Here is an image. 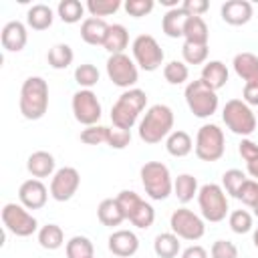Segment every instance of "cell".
I'll return each mask as SVG.
<instances>
[{
    "mask_svg": "<svg viewBox=\"0 0 258 258\" xmlns=\"http://www.w3.org/2000/svg\"><path fill=\"white\" fill-rule=\"evenodd\" d=\"M198 204L204 220L208 222H222L228 216V198L222 185L218 183H206L198 191Z\"/></svg>",
    "mask_w": 258,
    "mask_h": 258,
    "instance_id": "9c48e42d",
    "label": "cell"
},
{
    "mask_svg": "<svg viewBox=\"0 0 258 258\" xmlns=\"http://www.w3.org/2000/svg\"><path fill=\"white\" fill-rule=\"evenodd\" d=\"M147 105V93L141 89H127L125 93L119 95V99L115 101V105L111 107V121L113 127L119 129H129L137 123L139 113L145 109Z\"/></svg>",
    "mask_w": 258,
    "mask_h": 258,
    "instance_id": "3957f363",
    "label": "cell"
},
{
    "mask_svg": "<svg viewBox=\"0 0 258 258\" xmlns=\"http://www.w3.org/2000/svg\"><path fill=\"white\" fill-rule=\"evenodd\" d=\"M228 224L232 228V232L236 234H248L252 230V216L246 210H234L228 218Z\"/></svg>",
    "mask_w": 258,
    "mask_h": 258,
    "instance_id": "60d3db41",
    "label": "cell"
},
{
    "mask_svg": "<svg viewBox=\"0 0 258 258\" xmlns=\"http://www.w3.org/2000/svg\"><path fill=\"white\" fill-rule=\"evenodd\" d=\"M165 149H167V153L173 155V157H185V155L191 153L194 141H191L189 133L177 129V131H171V133L167 135V139H165Z\"/></svg>",
    "mask_w": 258,
    "mask_h": 258,
    "instance_id": "484cf974",
    "label": "cell"
},
{
    "mask_svg": "<svg viewBox=\"0 0 258 258\" xmlns=\"http://www.w3.org/2000/svg\"><path fill=\"white\" fill-rule=\"evenodd\" d=\"M194 151L198 155V159L202 161H218L224 151H226V141H224V131L214 125V123H206L198 129V135H196V145H194Z\"/></svg>",
    "mask_w": 258,
    "mask_h": 258,
    "instance_id": "52a82bcc",
    "label": "cell"
},
{
    "mask_svg": "<svg viewBox=\"0 0 258 258\" xmlns=\"http://www.w3.org/2000/svg\"><path fill=\"white\" fill-rule=\"evenodd\" d=\"M115 200H117V204H119L125 220H129L135 228L147 230L155 222V210H153V206L147 204L145 200H141L135 191L123 189V191H119V196Z\"/></svg>",
    "mask_w": 258,
    "mask_h": 258,
    "instance_id": "5b68a950",
    "label": "cell"
},
{
    "mask_svg": "<svg viewBox=\"0 0 258 258\" xmlns=\"http://www.w3.org/2000/svg\"><path fill=\"white\" fill-rule=\"evenodd\" d=\"M64 252H67V258H89V256H93L95 248L87 236H73L67 242Z\"/></svg>",
    "mask_w": 258,
    "mask_h": 258,
    "instance_id": "e575fe53",
    "label": "cell"
},
{
    "mask_svg": "<svg viewBox=\"0 0 258 258\" xmlns=\"http://www.w3.org/2000/svg\"><path fill=\"white\" fill-rule=\"evenodd\" d=\"M107 137H109V127H103V125H91L81 131V141L87 145L107 143Z\"/></svg>",
    "mask_w": 258,
    "mask_h": 258,
    "instance_id": "b9f144b4",
    "label": "cell"
},
{
    "mask_svg": "<svg viewBox=\"0 0 258 258\" xmlns=\"http://www.w3.org/2000/svg\"><path fill=\"white\" fill-rule=\"evenodd\" d=\"M131 48H133V58L139 64V69H143L147 73H153V71H157L161 67V62H163V50H161L159 42L151 34H139V36H135Z\"/></svg>",
    "mask_w": 258,
    "mask_h": 258,
    "instance_id": "8fae6325",
    "label": "cell"
},
{
    "mask_svg": "<svg viewBox=\"0 0 258 258\" xmlns=\"http://www.w3.org/2000/svg\"><path fill=\"white\" fill-rule=\"evenodd\" d=\"M183 38L185 42H191V44H208L210 30L206 20L202 16H189L183 26Z\"/></svg>",
    "mask_w": 258,
    "mask_h": 258,
    "instance_id": "83f0119b",
    "label": "cell"
},
{
    "mask_svg": "<svg viewBox=\"0 0 258 258\" xmlns=\"http://www.w3.org/2000/svg\"><path fill=\"white\" fill-rule=\"evenodd\" d=\"M212 258H238V248L230 240H216L210 248Z\"/></svg>",
    "mask_w": 258,
    "mask_h": 258,
    "instance_id": "f6af8a7d",
    "label": "cell"
},
{
    "mask_svg": "<svg viewBox=\"0 0 258 258\" xmlns=\"http://www.w3.org/2000/svg\"><path fill=\"white\" fill-rule=\"evenodd\" d=\"M107 30H109V24L103 20V18H95V16H89L83 20L81 24V38L87 42V44H93V46H103L105 42V36H107Z\"/></svg>",
    "mask_w": 258,
    "mask_h": 258,
    "instance_id": "44dd1931",
    "label": "cell"
},
{
    "mask_svg": "<svg viewBox=\"0 0 258 258\" xmlns=\"http://www.w3.org/2000/svg\"><path fill=\"white\" fill-rule=\"evenodd\" d=\"M56 12L62 22L75 24V22H81V18L85 14V6L79 0H60L56 6Z\"/></svg>",
    "mask_w": 258,
    "mask_h": 258,
    "instance_id": "836d02e7",
    "label": "cell"
},
{
    "mask_svg": "<svg viewBox=\"0 0 258 258\" xmlns=\"http://www.w3.org/2000/svg\"><path fill=\"white\" fill-rule=\"evenodd\" d=\"M131 143V131L129 129H119V127H109V137L107 145L113 149H125Z\"/></svg>",
    "mask_w": 258,
    "mask_h": 258,
    "instance_id": "ee69618b",
    "label": "cell"
},
{
    "mask_svg": "<svg viewBox=\"0 0 258 258\" xmlns=\"http://www.w3.org/2000/svg\"><path fill=\"white\" fill-rule=\"evenodd\" d=\"M222 20L230 26H242L252 18V4L248 0H228L222 4Z\"/></svg>",
    "mask_w": 258,
    "mask_h": 258,
    "instance_id": "d6986e66",
    "label": "cell"
},
{
    "mask_svg": "<svg viewBox=\"0 0 258 258\" xmlns=\"http://www.w3.org/2000/svg\"><path fill=\"white\" fill-rule=\"evenodd\" d=\"M183 97H185V103H187L189 111L200 119L212 117L218 111V105H220L218 93L214 89H210L202 79L187 83Z\"/></svg>",
    "mask_w": 258,
    "mask_h": 258,
    "instance_id": "8992f818",
    "label": "cell"
},
{
    "mask_svg": "<svg viewBox=\"0 0 258 258\" xmlns=\"http://www.w3.org/2000/svg\"><path fill=\"white\" fill-rule=\"evenodd\" d=\"M18 107L24 119H42L48 109V85L42 77H28L20 87Z\"/></svg>",
    "mask_w": 258,
    "mask_h": 258,
    "instance_id": "6da1fadb",
    "label": "cell"
},
{
    "mask_svg": "<svg viewBox=\"0 0 258 258\" xmlns=\"http://www.w3.org/2000/svg\"><path fill=\"white\" fill-rule=\"evenodd\" d=\"M89 258H95V256H89Z\"/></svg>",
    "mask_w": 258,
    "mask_h": 258,
    "instance_id": "11a10c76",
    "label": "cell"
},
{
    "mask_svg": "<svg viewBox=\"0 0 258 258\" xmlns=\"http://www.w3.org/2000/svg\"><path fill=\"white\" fill-rule=\"evenodd\" d=\"M181 258H208V252H206L204 246L194 244V246H187V248L181 252Z\"/></svg>",
    "mask_w": 258,
    "mask_h": 258,
    "instance_id": "f907efd6",
    "label": "cell"
},
{
    "mask_svg": "<svg viewBox=\"0 0 258 258\" xmlns=\"http://www.w3.org/2000/svg\"><path fill=\"white\" fill-rule=\"evenodd\" d=\"M139 175H141V183L145 187V194L155 202L169 198V194L173 191L171 173H169L167 165H163L161 161H147L141 167Z\"/></svg>",
    "mask_w": 258,
    "mask_h": 258,
    "instance_id": "277c9868",
    "label": "cell"
},
{
    "mask_svg": "<svg viewBox=\"0 0 258 258\" xmlns=\"http://www.w3.org/2000/svg\"><path fill=\"white\" fill-rule=\"evenodd\" d=\"M54 20V12L46 4H34L26 12V22L32 30H46Z\"/></svg>",
    "mask_w": 258,
    "mask_h": 258,
    "instance_id": "f1b7e54d",
    "label": "cell"
},
{
    "mask_svg": "<svg viewBox=\"0 0 258 258\" xmlns=\"http://www.w3.org/2000/svg\"><path fill=\"white\" fill-rule=\"evenodd\" d=\"M252 210H254V214H256V216H258V204H256V206H254V208H252Z\"/></svg>",
    "mask_w": 258,
    "mask_h": 258,
    "instance_id": "db71d44e",
    "label": "cell"
},
{
    "mask_svg": "<svg viewBox=\"0 0 258 258\" xmlns=\"http://www.w3.org/2000/svg\"><path fill=\"white\" fill-rule=\"evenodd\" d=\"M85 8L91 12V16L103 18V16L115 14V12L121 8V2H119V0H89V2L85 4Z\"/></svg>",
    "mask_w": 258,
    "mask_h": 258,
    "instance_id": "74e56055",
    "label": "cell"
},
{
    "mask_svg": "<svg viewBox=\"0 0 258 258\" xmlns=\"http://www.w3.org/2000/svg\"><path fill=\"white\" fill-rule=\"evenodd\" d=\"M252 242H254V246L258 248V228L254 230V236H252Z\"/></svg>",
    "mask_w": 258,
    "mask_h": 258,
    "instance_id": "f5cc1de1",
    "label": "cell"
},
{
    "mask_svg": "<svg viewBox=\"0 0 258 258\" xmlns=\"http://www.w3.org/2000/svg\"><path fill=\"white\" fill-rule=\"evenodd\" d=\"M246 179H248V177H246V173H244L242 169H228V171H224V175H222L224 191H228L232 198H236L238 191H240V187H242V183H244Z\"/></svg>",
    "mask_w": 258,
    "mask_h": 258,
    "instance_id": "ab89813d",
    "label": "cell"
},
{
    "mask_svg": "<svg viewBox=\"0 0 258 258\" xmlns=\"http://www.w3.org/2000/svg\"><path fill=\"white\" fill-rule=\"evenodd\" d=\"M236 198H238L242 204L254 208V206L258 204V181H256V179H246V181L242 183V187H240V191H238Z\"/></svg>",
    "mask_w": 258,
    "mask_h": 258,
    "instance_id": "7bdbcfd3",
    "label": "cell"
},
{
    "mask_svg": "<svg viewBox=\"0 0 258 258\" xmlns=\"http://www.w3.org/2000/svg\"><path fill=\"white\" fill-rule=\"evenodd\" d=\"M242 101L250 107H258V83H246L244 85Z\"/></svg>",
    "mask_w": 258,
    "mask_h": 258,
    "instance_id": "681fc988",
    "label": "cell"
},
{
    "mask_svg": "<svg viewBox=\"0 0 258 258\" xmlns=\"http://www.w3.org/2000/svg\"><path fill=\"white\" fill-rule=\"evenodd\" d=\"M0 42L8 52H20L26 42H28V32L26 26L20 20H10L4 24L2 32H0Z\"/></svg>",
    "mask_w": 258,
    "mask_h": 258,
    "instance_id": "e0dca14e",
    "label": "cell"
},
{
    "mask_svg": "<svg viewBox=\"0 0 258 258\" xmlns=\"http://www.w3.org/2000/svg\"><path fill=\"white\" fill-rule=\"evenodd\" d=\"M179 250H181V244L173 232H161L153 240V252L159 258H175Z\"/></svg>",
    "mask_w": 258,
    "mask_h": 258,
    "instance_id": "f546056e",
    "label": "cell"
},
{
    "mask_svg": "<svg viewBox=\"0 0 258 258\" xmlns=\"http://www.w3.org/2000/svg\"><path fill=\"white\" fill-rule=\"evenodd\" d=\"M99 71H97V67L95 64H91V62H83V64H79L77 69H75V81L79 83V87H83V89H91V87H95L97 83H99Z\"/></svg>",
    "mask_w": 258,
    "mask_h": 258,
    "instance_id": "8d00e7d4",
    "label": "cell"
},
{
    "mask_svg": "<svg viewBox=\"0 0 258 258\" xmlns=\"http://www.w3.org/2000/svg\"><path fill=\"white\" fill-rule=\"evenodd\" d=\"M38 244L44 250H58L64 244V234L60 230V226L56 224H46L38 230Z\"/></svg>",
    "mask_w": 258,
    "mask_h": 258,
    "instance_id": "1f68e13d",
    "label": "cell"
},
{
    "mask_svg": "<svg viewBox=\"0 0 258 258\" xmlns=\"http://www.w3.org/2000/svg\"><path fill=\"white\" fill-rule=\"evenodd\" d=\"M2 222H4L6 230L18 238L32 236L38 230L36 218L22 204H6L2 208Z\"/></svg>",
    "mask_w": 258,
    "mask_h": 258,
    "instance_id": "30bf717a",
    "label": "cell"
},
{
    "mask_svg": "<svg viewBox=\"0 0 258 258\" xmlns=\"http://www.w3.org/2000/svg\"><path fill=\"white\" fill-rule=\"evenodd\" d=\"M198 179L191 173H179L173 181V194L177 196V200L181 204H187L194 200V196L198 194Z\"/></svg>",
    "mask_w": 258,
    "mask_h": 258,
    "instance_id": "4dcf8cb0",
    "label": "cell"
},
{
    "mask_svg": "<svg viewBox=\"0 0 258 258\" xmlns=\"http://www.w3.org/2000/svg\"><path fill=\"white\" fill-rule=\"evenodd\" d=\"M169 228L179 240H189V242H196L206 234L204 220L198 214H194L191 210H187V208H179V210H175L171 214Z\"/></svg>",
    "mask_w": 258,
    "mask_h": 258,
    "instance_id": "7c38bea8",
    "label": "cell"
},
{
    "mask_svg": "<svg viewBox=\"0 0 258 258\" xmlns=\"http://www.w3.org/2000/svg\"><path fill=\"white\" fill-rule=\"evenodd\" d=\"M107 242H109V250L117 258H129L139 250V238L131 230H115Z\"/></svg>",
    "mask_w": 258,
    "mask_h": 258,
    "instance_id": "ac0fdd59",
    "label": "cell"
},
{
    "mask_svg": "<svg viewBox=\"0 0 258 258\" xmlns=\"http://www.w3.org/2000/svg\"><path fill=\"white\" fill-rule=\"evenodd\" d=\"M73 113H75V119L81 123V125H97V121L101 119L103 115V109H101V103L97 99V95L91 91V89H81L73 95Z\"/></svg>",
    "mask_w": 258,
    "mask_h": 258,
    "instance_id": "5bb4252c",
    "label": "cell"
},
{
    "mask_svg": "<svg viewBox=\"0 0 258 258\" xmlns=\"http://www.w3.org/2000/svg\"><path fill=\"white\" fill-rule=\"evenodd\" d=\"M26 169L32 177L42 179L54 175V157L48 151H34L26 159Z\"/></svg>",
    "mask_w": 258,
    "mask_h": 258,
    "instance_id": "ffe728a7",
    "label": "cell"
},
{
    "mask_svg": "<svg viewBox=\"0 0 258 258\" xmlns=\"http://www.w3.org/2000/svg\"><path fill=\"white\" fill-rule=\"evenodd\" d=\"M171 131H173V111L161 103L151 105L139 123V139L149 145L167 139Z\"/></svg>",
    "mask_w": 258,
    "mask_h": 258,
    "instance_id": "7a4b0ae2",
    "label": "cell"
},
{
    "mask_svg": "<svg viewBox=\"0 0 258 258\" xmlns=\"http://www.w3.org/2000/svg\"><path fill=\"white\" fill-rule=\"evenodd\" d=\"M81 185V175L75 167H60L54 171L52 179H50V198L56 202H69L77 189Z\"/></svg>",
    "mask_w": 258,
    "mask_h": 258,
    "instance_id": "9a60e30c",
    "label": "cell"
},
{
    "mask_svg": "<svg viewBox=\"0 0 258 258\" xmlns=\"http://www.w3.org/2000/svg\"><path fill=\"white\" fill-rule=\"evenodd\" d=\"M222 119L232 133L242 137L252 135L256 129V115L242 99H230L222 109Z\"/></svg>",
    "mask_w": 258,
    "mask_h": 258,
    "instance_id": "ba28073f",
    "label": "cell"
},
{
    "mask_svg": "<svg viewBox=\"0 0 258 258\" xmlns=\"http://www.w3.org/2000/svg\"><path fill=\"white\" fill-rule=\"evenodd\" d=\"M234 71L246 83H258V56L252 52H238L234 56Z\"/></svg>",
    "mask_w": 258,
    "mask_h": 258,
    "instance_id": "cb8c5ba5",
    "label": "cell"
},
{
    "mask_svg": "<svg viewBox=\"0 0 258 258\" xmlns=\"http://www.w3.org/2000/svg\"><path fill=\"white\" fill-rule=\"evenodd\" d=\"M248 173L258 181V161H252V163H248Z\"/></svg>",
    "mask_w": 258,
    "mask_h": 258,
    "instance_id": "816d5d0a",
    "label": "cell"
},
{
    "mask_svg": "<svg viewBox=\"0 0 258 258\" xmlns=\"http://www.w3.org/2000/svg\"><path fill=\"white\" fill-rule=\"evenodd\" d=\"M107 75H109L111 83L115 87H121V89H133V85L139 79L137 64L125 52L111 54L107 58Z\"/></svg>",
    "mask_w": 258,
    "mask_h": 258,
    "instance_id": "4fadbf2b",
    "label": "cell"
},
{
    "mask_svg": "<svg viewBox=\"0 0 258 258\" xmlns=\"http://www.w3.org/2000/svg\"><path fill=\"white\" fill-rule=\"evenodd\" d=\"M73 58H75V52H73V48H71L69 44H64V42L54 44V46L48 48V52H46L48 64H50L52 69H56V71L67 69V67L73 62Z\"/></svg>",
    "mask_w": 258,
    "mask_h": 258,
    "instance_id": "d6a6232c",
    "label": "cell"
},
{
    "mask_svg": "<svg viewBox=\"0 0 258 258\" xmlns=\"http://www.w3.org/2000/svg\"><path fill=\"white\" fill-rule=\"evenodd\" d=\"M187 18H189V14H187L181 6L167 10V12L163 14V18H161V28H163L165 36H169V38H179V36H183V26H185Z\"/></svg>",
    "mask_w": 258,
    "mask_h": 258,
    "instance_id": "7402d4cb",
    "label": "cell"
},
{
    "mask_svg": "<svg viewBox=\"0 0 258 258\" xmlns=\"http://www.w3.org/2000/svg\"><path fill=\"white\" fill-rule=\"evenodd\" d=\"M210 89H214L216 93L228 83V69L222 60H210L204 64L202 69V77H200Z\"/></svg>",
    "mask_w": 258,
    "mask_h": 258,
    "instance_id": "603a6c76",
    "label": "cell"
},
{
    "mask_svg": "<svg viewBox=\"0 0 258 258\" xmlns=\"http://www.w3.org/2000/svg\"><path fill=\"white\" fill-rule=\"evenodd\" d=\"M97 218L103 226H109V228H115V226H121V222L125 220L119 204L115 198H107L103 200L99 206H97Z\"/></svg>",
    "mask_w": 258,
    "mask_h": 258,
    "instance_id": "4316f807",
    "label": "cell"
},
{
    "mask_svg": "<svg viewBox=\"0 0 258 258\" xmlns=\"http://www.w3.org/2000/svg\"><path fill=\"white\" fill-rule=\"evenodd\" d=\"M163 77L169 85H183L189 77V69L183 60H169L163 67Z\"/></svg>",
    "mask_w": 258,
    "mask_h": 258,
    "instance_id": "d590c367",
    "label": "cell"
},
{
    "mask_svg": "<svg viewBox=\"0 0 258 258\" xmlns=\"http://www.w3.org/2000/svg\"><path fill=\"white\" fill-rule=\"evenodd\" d=\"M129 44V32L123 24H109V30H107V36H105V42H103V48L111 54H121Z\"/></svg>",
    "mask_w": 258,
    "mask_h": 258,
    "instance_id": "d4e9b609",
    "label": "cell"
},
{
    "mask_svg": "<svg viewBox=\"0 0 258 258\" xmlns=\"http://www.w3.org/2000/svg\"><path fill=\"white\" fill-rule=\"evenodd\" d=\"M48 194L50 191L46 189V185L36 177L22 181L18 187V200L26 210H40L46 204Z\"/></svg>",
    "mask_w": 258,
    "mask_h": 258,
    "instance_id": "2e32d148",
    "label": "cell"
},
{
    "mask_svg": "<svg viewBox=\"0 0 258 258\" xmlns=\"http://www.w3.org/2000/svg\"><path fill=\"white\" fill-rule=\"evenodd\" d=\"M181 56L185 64H202L208 58V44H191L183 42L181 46Z\"/></svg>",
    "mask_w": 258,
    "mask_h": 258,
    "instance_id": "f35d334b",
    "label": "cell"
},
{
    "mask_svg": "<svg viewBox=\"0 0 258 258\" xmlns=\"http://www.w3.org/2000/svg\"><path fill=\"white\" fill-rule=\"evenodd\" d=\"M153 6H155L153 0H127L125 2V10L133 18H141V16L149 14L153 10Z\"/></svg>",
    "mask_w": 258,
    "mask_h": 258,
    "instance_id": "bcb514c9",
    "label": "cell"
},
{
    "mask_svg": "<svg viewBox=\"0 0 258 258\" xmlns=\"http://www.w3.org/2000/svg\"><path fill=\"white\" fill-rule=\"evenodd\" d=\"M238 153L242 155L246 165L252 163V161H258V143H254L252 139H242L240 145H238Z\"/></svg>",
    "mask_w": 258,
    "mask_h": 258,
    "instance_id": "7dc6e473",
    "label": "cell"
},
{
    "mask_svg": "<svg viewBox=\"0 0 258 258\" xmlns=\"http://www.w3.org/2000/svg\"><path fill=\"white\" fill-rule=\"evenodd\" d=\"M181 8H183L189 16H202V14L210 8V4H208L206 0H183V2H181Z\"/></svg>",
    "mask_w": 258,
    "mask_h": 258,
    "instance_id": "c3c4849f",
    "label": "cell"
}]
</instances>
